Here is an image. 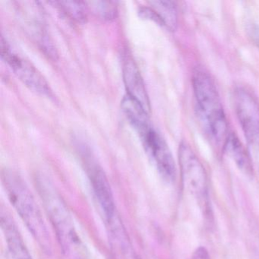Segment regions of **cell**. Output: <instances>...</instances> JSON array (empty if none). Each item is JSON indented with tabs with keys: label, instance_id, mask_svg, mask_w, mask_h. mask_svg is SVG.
<instances>
[{
	"label": "cell",
	"instance_id": "obj_1",
	"mask_svg": "<svg viewBox=\"0 0 259 259\" xmlns=\"http://www.w3.org/2000/svg\"><path fill=\"white\" fill-rule=\"evenodd\" d=\"M198 117L204 133L213 143L220 146L229 136L228 122L214 81L207 71L195 68L192 78Z\"/></svg>",
	"mask_w": 259,
	"mask_h": 259
},
{
	"label": "cell",
	"instance_id": "obj_2",
	"mask_svg": "<svg viewBox=\"0 0 259 259\" xmlns=\"http://www.w3.org/2000/svg\"><path fill=\"white\" fill-rule=\"evenodd\" d=\"M3 183L10 202L34 236L40 248L50 253L52 242L43 215L34 195L20 176L6 169L2 174Z\"/></svg>",
	"mask_w": 259,
	"mask_h": 259
},
{
	"label": "cell",
	"instance_id": "obj_3",
	"mask_svg": "<svg viewBox=\"0 0 259 259\" xmlns=\"http://www.w3.org/2000/svg\"><path fill=\"white\" fill-rule=\"evenodd\" d=\"M39 193L65 252H81V242L75 232L70 213L52 185L45 180L37 183Z\"/></svg>",
	"mask_w": 259,
	"mask_h": 259
},
{
	"label": "cell",
	"instance_id": "obj_4",
	"mask_svg": "<svg viewBox=\"0 0 259 259\" xmlns=\"http://www.w3.org/2000/svg\"><path fill=\"white\" fill-rule=\"evenodd\" d=\"M233 107L248 145L253 169L259 175V102L246 88L233 90Z\"/></svg>",
	"mask_w": 259,
	"mask_h": 259
},
{
	"label": "cell",
	"instance_id": "obj_5",
	"mask_svg": "<svg viewBox=\"0 0 259 259\" xmlns=\"http://www.w3.org/2000/svg\"><path fill=\"white\" fill-rule=\"evenodd\" d=\"M179 161L183 186L195 198L205 217L210 218L211 210L209 201L207 174L201 160L186 142L180 144Z\"/></svg>",
	"mask_w": 259,
	"mask_h": 259
},
{
	"label": "cell",
	"instance_id": "obj_6",
	"mask_svg": "<svg viewBox=\"0 0 259 259\" xmlns=\"http://www.w3.org/2000/svg\"><path fill=\"white\" fill-rule=\"evenodd\" d=\"M0 51L3 60L30 90L45 96L52 95V91L43 75L28 60L15 54L4 37L1 38Z\"/></svg>",
	"mask_w": 259,
	"mask_h": 259
},
{
	"label": "cell",
	"instance_id": "obj_7",
	"mask_svg": "<svg viewBox=\"0 0 259 259\" xmlns=\"http://www.w3.org/2000/svg\"><path fill=\"white\" fill-rule=\"evenodd\" d=\"M141 139L162 178L169 183L174 181L177 176L175 161L163 137L152 127Z\"/></svg>",
	"mask_w": 259,
	"mask_h": 259
},
{
	"label": "cell",
	"instance_id": "obj_8",
	"mask_svg": "<svg viewBox=\"0 0 259 259\" xmlns=\"http://www.w3.org/2000/svg\"><path fill=\"white\" fill-rule=\"evenodd\" d=\"M88 175L92 184V189L98 204L102 210L107 221L112 222L115 218L116 207L110 183L102 168L91 157V154H87V151L84 152Z\"/></svg>",
	"mask_w": 259,
	"mask_h": 259
},
{
	"label": "cell",
	"instance_id": "obj_9",
	"mask_svg": "<svg viewBox=\"0 0 259 259\" xmlns=\"http://www.w3.org/2000/svg\"><path fill=\"white\" fill-rule=\"evenodd\" d=\"M124 83L127 90V95L142 104V107L149 113V97L142 75L135 62L131 59L125 60L122 68Z\"/></svg>",
	"mask_w": 259,
	"mask_h": 259
},
{
	"label": "cell",
	"instance_id": "obj_10",
	"mask_svg": "<svg viewBox=\"0 0 259 259\" xmlns=\"http://www.w3.org/2000/svg\"><path fill=\"white\" fill-rule=\"evenodd\" d=\"M1 227L13 259H32L10 213L1 210Z\"/></svg>",
	"mask_w": 259,
	"mask_h": 259
},
{
	"label": "cell",
	"instance_id": "obj_11",
	"mask_svg": "<svg viewBox=\"0 0 259 259\" xmlns=\"http://www.w3.org/2000/svg\"><path fill=\"white\" fill-rule=\"evenodd\" d=\"M121 107L125 117L132 126L142 137L150 128H152L148 113L140 103L128 96H124L121 102Z\"/></svg>",
	"mask_w": 259,
	"mask_h": 259
},
{
	"label": "cell",
	"instance_id": "obj_12",
	"mask_svg": "<svg viewBox=\"0 0 259 259\" xmlns=\"http://www.w3.org/2000/svg\"><path fill=\"white\" fill-rule=\"evenodd\" d=\"M223 148L225 154L234 161L241 170L247 174L252 172L253 167L249 154L247 152L236 135L233 133L229 134Z\"/></svg>",
	"mask_w": 259,
	"mask_h": 259
},
{
	"label": "cell",
	"instance_id": "obj_13",
	"mask_svg": "<svg viewBox=\"0 0 259 259\" xmlns=\"http://www.w3.org/2000/svg\"><path fill=\"white\" fill-rule=\"evenodd\" d=\"M150 7L159 15L164 22L165 28L174 31L178 25L177 5L172 1H150Z\"/></svg>",
	"mask_w": 259,
	"mask_h": 259
},
{
	"label": "cell",
	"instance_id": "obj_14",
	"mask_svg": "<svg viewBox=\"0 0 259 259\" xmlns=\"http://www.w3.org/2000/svg\"><path fill=\"white\" fill-rule=\"evenodd\" d=\"M50 4L55 6L56 8L64 14L71 20L78 23H84L87 20L89 7L87 3L72 2H50Z\"/></svg>",
	"mask_w": 259,
	"mask_h": 259
},
{
	"label": "cell",
	"instance_id": "obj_15",
	"mask_svg": "<svg viewBox=\"0 0 259 259\" xmlns=\"http://www.w3.org/2000/svg\"><path fill=\"white\" fill-rule=\"evenodd\" d=\"M95 14L100 17L107 20L113 19L116 16L117 8L116 4L114 2H107V1H95V2L87 3Z\"/></svg>",
	"mask_w": 259,
	"mask_h": 259
},
{
	"label": "cell",
	"instance_id": "obj_16",
	"mask_svg": "<svg viewBox=\"0 0 259 259\" xmlns=\"http://www.w3.org/2000/svg\"><path fill=\"white\" fill-rule=\"evenodd\" d=\"M139 16L142 19L152 21L161 27H165L164 22L159 15L151 7H140L139 10Z\"/></svg>",
	"mask_w": 259,
	"mask_h": 259
},
{
	"label": "cell",
	"instance_id": "obj_17",
	"mask_svg": "<svg viewBox=\"0 0 259 259\" xmlns=\"http://www.w3.org/2000/svg\"><path fill=\"white\" fill-rule=\"evenodd\" d=\"M247 33L253 45L259 49V25L254 23L248 24Z\"/></svg>",
	"mask_w": 259,
	"mask_h": 259
},
{
	"label": "cell",
	"instance_id": "obj_18",
	"mask_svg": "<svg viewBox=\"0 0 259 259\" xmlns=\"http://www.w3.org/2000/svg\"><path fill=\"white\" fill-rule=\"evenodd\" d=\"M192 259H210V255L206 248L200 246L194 251Z\"/></svg>",
	"mask_w": 259,
	"mask_h": 259
}]
</instances>
